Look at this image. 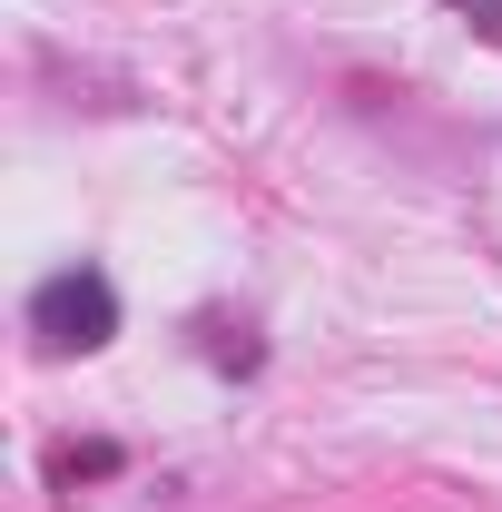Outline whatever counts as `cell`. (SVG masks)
Returning a JSON list of instances; mask_svg holds the SVG:
<instances>
[{"mask_svg": "<svg viewBox=\"0 0 502 512\" xmlns=\"http://www.w3.org/2000/svg\"><path fill=\"white\" fill-rule=\"evenodd\" d=\"M119 463H128V453L109 444V434H89V444H60V453H50V483H60V493H79V483H109Z\"/></svg>", "mask_w": 502, "mask_h": 512, "instance_id": "7a4b0ae2", "label": "cell"}, {"mask_svg": "<svg viewBox=\"0 0 502 512\" xmlns=\"http://www.w3.org/2000/svg\"><path fill=\"white\" fill-rule=\"evenodd\" d=\"M443 10H463V20H473V30L502 50V0H443Z\"/></svg>", "mask_w": 502, "mask_h": 512, "instance_id": "277c9868", "label": "cell"}, {"mask_svg": "<svg viewBox=\"0 0 502 512\" xmlns=\"http://www.w3.org/2000/svg\"><path fill=\"white\" fill-rule=\"evenodd\" d=\"M30 335H40V355H99V345L119 335V286H109L99 266L40 276V286H30Z\"/></svg>", "mask_w": 502, "mask_h": 512, "instance_id": "6da1fadb", "label": "cell"}, {"mask_svg": "<svg viewBox=\"0 0 502 512\" xmlns=\"http://www.w3.org/2000/svg\"><path fill=\"white\" fill-rule=\"evenodd\" d=\"M197 335H207V365H227V375H256L266 365V345H256L247 325H227V316H207Z\"/></svg>", "mask_w": 502, "mask_h": 512, "instance_id": "3957f363", "label": "cell"}]
</instances>
